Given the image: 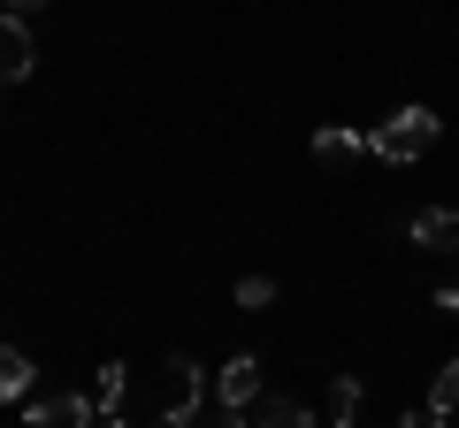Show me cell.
I'll return each mask as SVG.
<instances>
[{
  "label": "cell",
  "mask_w": 459,
  "mask_h": 428,
  "mask_svg": "<svg viewBox=\"0 0 459 428\" xmlns=\"http://www.w3.org/2000/svg\"><path fill=\"white\" fill-rule=\"evenodd\" d=\"M23 428H100V406H92V390H54V398H31L23 406Z\"/></svg>",
  "instance_id": "obj_2"
},
{
  "label": "cell",
  "mask_w": 459,
  "mask_h": 428,
  "mask_svg": "<svg viewBox=\"0 0 459 428\" xmlns=\"http://www.w3.org/2000/svg\"><path fill=\"white\" fill-rule=\"evenodd\" d=\"M391 428H452V421H444V413H429V406H421V413H406V421H391Z\"/></svg>",
  "instance_id": "obj_15"
},
{
  "label": "cell",
  "mask_w": 459,
  "mask_h": 428,
  "mask_svg": "<svg viewBox=\"0 0 459 428\" xmlns=\"http://www.w3.org/2000/svg\"><path fill=\"white\" fill-rule=\"evenodd\" d=\"M207 406V382H199V360H169V375H161V413H184V421H192V413Z\"/></svg>",
  "instance_id": "obj_5"
},
{
  "label": "cell",
  "mask_w": 459,
  "mask_h": 428,
  "mask_svg": "<svg viewBox=\"0 0 459 428\" xmlns=\"http://www.w3.org/2000/svg\"><path fill=\"white\" fill-rule=\"evenodd\" d=\"M123 390H131V367H123V360H108V367H100V382H92L100 421H115V413H123Z\"/></svg>",
  "instance_id": "obj_8"
},
{
  "label": "cell",
  "mask_w": 459,
  "mask_h": 428,
  "mask_svg": "<svg viewBox=\"0 0 459 428\" xmlns=\"http://www.w3.org/2000/svg\"><path fill=\"white\" fill-rule=\"evenodd\" d=\"M31 69H39V39H31V23L0 8V92H8V84H23Z\"/></svg>",
  "instance_id": "obj_3"
},
{
  "label": "cell",
  "mask_w": 459,
  "mask_h": 428,
  "mask_svg": "<svg viewBox=\"0 0 459 428\" xmlns=\"http://www.w3.org/2000/svg\"><path fill=\"white\" fill-rule=\"evenodd\" d=\"M413 245L452 261V253H459V214L452 207H421V214H413Z\"/></svg>",
  "instance_id": "obj_6"
},
{
  "label": "cell",
  "mask_w": 459,
  "mask_h": 428,
  "mask_svg": "<svg viewBox=\"0 0 459 428\" xmlns=\"http://www.w3.org/2000/svg\"><path fill=\"white\" fill-rule=\"evenodd\" d=\"M31 375H39V367L23 360L16 345H0V398H23V390H31Z\"/></svg>",
  "instance_id": "obj_12"
},
{
  "label": "cell",
  "mask_w": 459,
  "mask_h": 428,
  "mask_svg": "<svg viewBox=\"0 0 459 428\" xmlns=\"http://www.w3.org/2000/svg\"><path fill=\"white\" fill-rule=\"evenodd\" d=\"M429 413L459 421V360H444V367H437V382H429Z\"/></svg>",
  "instance_id": "obj_11"
},
{
  "label": "cell",
  "mask_w": 459,
  "mask_h": 428,
  "mask_svg": "<svg viewBox=\"0 0 459 428\" xmlns=\"http://www.w3.org/2000/svg\"><path fill=\"white\" fill-rule=\"evenodd\" d=\"M437 138H444V116L413 99V107H398L391 123H376V131H368V153H376V161H391V168H406V161H421Z\"/></svg>",
  "instance_id": "obj_1"
},
{
  "label": "cell",
  "mask_w": 459,
  "mask_h": 428,
  "mask_svg": "<svg viewBox=\"0 0 459 428\" xmlns=\"http://www.w3.org/2000/svg\"><path fill=\"white\" fill-rule=\"evenodd\" d=\"M214 398H222V406H238V413H253L261 406V360H253V352H238V360H222V375H214Z\"/></svg>",
  "instance_id": "obj_4"
},
{
  "label": "cell",
  "mask_w": 459,
  "mask_h": 428,
  "mask_svg": "<svg viewBox=\"0 0 459 428\" xmlns=\"http://www.w3.org/2000/svg\"><path fill=\"white\" fill-rule=\"evenodd\" d=\"M100 428H131V421H123V413H115V421H100Z\"/></svg>",
  "instance_id": "obj_18"
},
{
  "label": "cell",
  "mask_w": 459,
  "mask_h": 428,
  "mask_svg": "<svg viewBox=\"0 0 459 428\" xmlns=\"http://www.w3.org/2000/svg\"><path fill=\"white\" fill-rule=\"evenodd\" d=\"M329 428H360V375L329 382Z\"/></svg>",
  "instance_id": "obj_9"
},
{
  "label": "cell",
  "mask_w": 459,
  "mask_h": 428,
  "mask_svg": "<svg viewBox=\"0 0 459 428\" xmlns=\"http://www.w3.org/2000/svg\"><path fill=\"white\" fill-rule=\"evenodd\" d=\"M192 428H246V413H238V406H222V398H207V406L192 413Z\"/></svg>",
  "instance_id": "obj_14"
},
{
  "label": "cell",
  "mask_w": 459,
  "mask_h": 428,
  "mask_svg": "<svg viewBox=\"0 0 459 428\" xmlns=\"http://www.w3.org/2000/svg\"><path fill=\"white\" fill-rule=\"evenodd\" d=\"M452 428H459V421H452Z\"/></svg>",
  "instance_id": "obj_19"
},
{
  "label": "cell",
  "mask_w": 459,
  "mask_h": 428,
  "mask_svg": "<svg viewBox=\"0 0 459 428\" xmlns=\"http://www.w3.org/2000/svg\"><path fill=\"white\" fill-rule=\"evenodd\" d=\"M39 8H47V0H8V16H39Z\"/></svg>",
  "instance_id": "obj_17"
},
{
  "label": "cell",
  "mask_w": 459,
  "mask_h": 428,
  "mask_svg": "<svg viewBox=\"0 0 459 428\" xmlns=\"http://www.w3.org/2000/svg\"><path fill=\"white\" fill-rule=\"evenodd\" d=\"M238 306H246V313L276 306V283H268V276H238Z\"/></svg>",
  "instance_id": "obj_13"
},
{
  "label": "cell",
  "mask_w": 459,
  "mask_h": 428,
  "mask_svg": "<svg viewBox=\"0 0 459 428\" xmlns=\"http://www.w3.org/2000/svg\"><path fill=\"white\" fill-rule=\"evenodd\" d=\"M314 153H322V161H360L368 131H337V123H329V131H314Z\"/></svg>",
  "instance_id": "obj_10"
},
{
  "label": "cell",
  "mask_w": 459,
  "mask_h": 428,
  "mask_svg": "<svg viewBox=\"0 0 459 428\" xmlns=\"http://www.w3.org/2000/svg\"><path fill=\"white\" fill-rule=\"evenodd\" d=\"M246 421H253V428H314V413L299 406V398H261Z\"/></svg>",
  "instance_id": "obj_7"
},
{
  "label": "cell",
  "mask_w": 459,
  "mask_h": 428,
  "mask_svg": "<svg viewBox=\"0 0 459 428\" xmlns=\"http://www.w3.org/2000/svg\"><path fill=\"white\" fill-rule=\"evenodd\" d=\"M437 306H444V313H459V283H444V291H437Z\"/></svg>",
  "instance_id": "obj_16"
}]
</instances>
